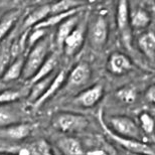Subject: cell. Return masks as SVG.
Here are the masks:
<instances>
[{"label":"cell","mask_w":155,"mask_h":155,"mask_svg":"<svg viewBox=\"0 0 155 155\" xmlns=\"http://www.w3.org/2000/svg\"><path fill=\"white\" fill-rule=\"evenodd\" d=\"M48 49L49 38H45V36L31 46L26 58L24 60V67L22 75H21L24 80L32 79L48 58Z\"/></svg>","instance_id":"obj_1"},{"label":"cell","mask_w":155,"mask_h":155,"mask_svg":"<svg viewBox=\"0 0 155 155\" xmlns=\"http://www.w3.org/2000/svg\"><path fill=\"white\" fill-rule=\"evenodd\" d=\"M108 128L120 137L132 139V140L141 141L142 134L141 129L135 123V121L127 116H112L108 118Z\"/></svg>","instance_id":"obj_2"},{"label":"cell","mask_w":155,"mask_h":155,"mask_svg":"<svg viewBox=\"0 0 155 155\" xmlns=\"http://www.w3.org/2000/svg\"><path fill=\"white\" fill-rule=\"evenodd\" d=\"M99 121H100L102 128L104 129V131L108 135V137H110L113 141H115L117 144H119L120 146L125 148L130 153L154 155V149L151 145L144 143V142H141V141H136V140H132V139L120 137V136L116 135L115 133L111 131V130L108 128V126L106 125V122H105V120L103 118L102 111H100V113H99Z\"/></svg>","instance_id":"obj_3"},{"label":"cell","mask_w":155,"mask_h":155,"mask_svg":"<svg viewBox=\"0 0 155 155\" xmlns=\"http://www.w3.org/2000/svg\"><path fill=\"white\" fill-rule=\"evenodd\" d=\"M54 125L63 132H80L88 126V120L83 115L71 112L58 113L54 118Z\"/></svg>","instance_id":"obj_4"},{"label":"cell","mask_w":155,"mask_h":155,"mask_svg":"<svg viewBox=\"0 0 155 155\" xmlns=\"http://www.w3.org/2000/svg\"><path fill=\"white\" fill-rule=\"evenodd\" d=\"M91 45L95 49H100L107 43L108 40V22L104 15H97L91 22L87 29Z\"/></svg>","instance_id":"obj_5"},{"label":"cell","mask_w":155,"mask_h":155,"mask_svg":"<svg viewBox=\"0 0 155 155\" xmlns=\"http://www.w3.org/2000/svg\"><path fill=\"white\" fill-rule=\"evenodd\" d=\"M117 27L120 33L123 45L127 48H131L132 32L130 25V15H129V4L126 0H121L117 6Z\"/></svg>","instance_id":"obj_6"},{"label":"cell","mask_w":155,"mask_h":155,"mask_svg":"<svg viewBox=\"0 0 155 155\" xmlns=\"http://www.w3.org/2000/svg\"><path fill=\"white\" fill-rule=\"evenodd\" d=\"M87 31L86 22H79L75 29L70 33L69 36L64 39L63 48L66 55L73 57L80 51L81 48L84 45L85 35Z\"/></svg>","instance_id":"obj_7"},{"label":"cell","mask_w":155,"mask_h":155,"mask_svg":"<svg viewBox=\"0 0 155 155\" xmlns=\"http://www.w3.org/2000/svg\"><path fill=\"white\" fill-rule=\"evenodd\" d=\"M92 76L91 69L87 63H80L71 71L69 77L67 78V87L69 89L80 88L85 86L89 82Z\"/></svg>","instance_id":"obj_8"},{"label":"cell","mask_w":155,"mask_h":155,"mask_svg":"<svg viewBox=\"0 0 155 155\" xmlns=\"http://www.w3.org/2000/svg\"><path fill=\"white\" fill-rule=\"evenodd\" d=\"M104 95V88L101 84H96L77 96L75 102L85 108L94 107Z\"/></svg>","instance_id":"obj_9"},{"label":"cell","mask_w":155,"mask_h":155,"mask_svg":"<svg viewBox=\"0 0 155 155\" xmlns=\"http://www.w3.org/2000/svg\"><path fill=\"white\" fill-rule=\"evenodd\" d=\"M32 126L28 123H18L0 128V137L10 140H22L30 135Z\"/></svg>","instance_id":"obj_10"},{"label":"cell","mask_w":155,"mask_h":155,"mask_svg":"<svg viewBox=\"0 0 155 155\" xmlns=\"http://www.w3.org/2000/svg\"><path fill=\"white\" fill-rule=\"evenodd\" d=\"M110 72L114 75H123L132 69V61L122 52H113L108 61Z\"/></svg>","instance_id":"obj_11"},{"label":"cell","mask_w":155,"mask_h":155,"mask_svg":"<svg viewBox=\"0 0 155 155\" xmlns=\"http://www.w3.org/2000/svg\"><path fill=\"white\" fill-rule=\"evenodd\" d=\"M66 80H67V75H66V72H64V71H61L60 73H58L57 75L54 77L51 83L49 84V86L48 87L46 91L43 93V95L38 99V101L33 103V106L35 108H38L41 106L43 103H45L49 98L52 97V96H54L55 93L63 87L64 82H66Z\"/></svg>","instance_id":"obj_12"},{"label":"cell","mask_w":155,"mask_h":155,"mask_svg":"<svg viewBox=\"0 0 155 155\" xmlns=\"http://www.w3.org/2000/svg\"><path fill=\"white\" fill-rule=\"evenodd\" d=\"M79 23V16L78 14L72 15V16L68 17L67 19L61 21L58 25V32H57V43L60 48H63L64 41L71 32L75 29V27Z\"/></svg>","instance_id":"obj_13"},{"label":"cell","mask_w":155,"mask_h":155,"mask_svg":"<svg viewBox=\"0 0 155 155\" xmlns=\"http://www.w3.org/2000/svg\"><path fill=\"white\" fill-rule=\"evenodd\" d=\"M21 113L10 105H3L0 107V128L14 124L21 123Z\"/></svg>","instance_id":"obj_14"},{"label":"cell","mask_w":155,"mask_h":155,"mask_svg":"<svg viewBox=\"0 0 155 155\" xmlns=\"http://www.w3.org/2000/svg\"><path fill=\"white\" fill-rule=\"evenodd\" d=\"M17 155H54L48 143L45 140H38L18 149Z\"/></svg>","instance_id":"obj_15"},{"label":"cell","mask_w":155,"mask_h":155,"mask_svg":"<svg viewBox=\"0 0 155 155\" xmlns=\"http://www.w3.org/2000/svg\"><path fill=\"white\" fill-rule=\"evenodd\" d=\"M24 60H25V58L22 57V55H19L16 58H14L12 63L7 66V68L3 72L2 80L4 82H9V81H13L20 78L22 75L24 67Z\"/></svg>","instance_id":"obj_16"},{"label":"cell","mask_w":155,"mask_h":155,"mask_svg":"<svg viewBox=\"0 0 155 155\" xmlns=\"http://www.w3.org/2000/svg\"><path fill=\"white\" fill-rule=\"evenodd\" d=\"M58 147L64 155H84L79 140L73 137H63L58 141Z\"/></svg>","instance_id":"obj_17"},{"label":"cell","mask_w":155,"mask_h":155,"mask_svg":"<svg viewBox=\"0 0 155 155\" xmlns=\"http://www.w3.org/2000/svg\"><path fill=\"white\" fill-rule=\"evenodd\" d=\"M49 10H51V4H45L39 6L35 10L31 11L26 17L25 21H24L23 27L24 28H29V27L38 25V23L45 20L46 17L49 15Z\"/></svg>","instance_id":"obj_18"},{"label":"cell","mask_w":155,"mask_h":155,"mask_svg":"<svg viewBox=\"0 0 155 155\" xmlns=\"http://www.w3.org/2000/svg\"><path fill=\"white\" fill-rule=\"evenodd\" d=\"M58 63V57L54 54L48 55V57L46 58V60L45 61V63L41 64V67H40L38 72H36L35 75L30 80L31 84L45 79V78L48 77L49 75H51V73L54 72V69L57 68Z\"/></svg>","instance_id":"obj_19"},{"label":"cell","mask_w":155,"mask_h":155,"mask_svg":"<svg viewBox=\"0 0 155 155\" xmlns=\"http://www.w3.org/2000/svg\"><path fill=\"white\" fill-rule=\"evenodd\" d=\"M138 45L141 51L147 57V58L153 61L155 55V36L153 32L148 31L143 33L138 38Z\"/></svg>","instance_id":"obj_20"},{"label":"cell","mask_w":155,"mask_h":155,"mask_svg":"<svg viewBox=\"0 0 155 155\" xmlns=\"http://www.w3.org/2000/svg\"><path fill=\"white\" fill-rule=\"evenodd\" d=\"M150 23V15L149 13L142 8H138L132 12L130 16V25L131 28L135 29H143L149 25Z\"/></svg>","instance_id":"obj_21"},{"label":"cell","mask_w":155,"mask_h":155,"mask_svg":"<svg viewBox=\"0 0 155 155\" xmlns=\"http://www.w3.org/2000/svg\"><path fill=\"white\" fill-rule=\"evenodd\" d=\"M79 10H80V9H74V10L66 12V13L51 14V15H48V16L46 17L45 20H42L41 22L38 24V25H35V27H33V28H35V29H46L48 27L57 25V24H60L61 21H64V19H67L68 17L77 14Z\"/></svg>","instance_id":"obj_22"},{"label":"cell","mask_w":155,"mask_h":155,"mask_svg":"<svg viewBox=\"0 0 155 155\" xmlns=\"http://www.w3.org/2000/svg\"><path fill=\"white\" fill-rule=\"evenodd\" d=\"M54 76L49 75L48 77L45 78V79L33 83L31 90H30V93L28 95V101L31 102V103H35V102L38 101L43 95V93L46 91L48 87L49 86V84L51 83L52 79H54Z\"/></svg>","instance_id":"obj_23"},{"label":"cell","mask_w":155,"mask_h":155,"mask_svg":"<svg viewBox=\"0 0 155 155\" xmlns=\"http://www.w3.org/2000/svg\"><path fill=\"white\" fill-rule=\"evenodd\" d=\"M18 14H19V12L17 10H12L4 14V16L1 18V20H0V41L6 38V35L12 29V27L15 25L18 18Z\"/></svg>","instance_id":"obj_24"},{"label":"cell","mask_w":155,"mask_h":155,"mask_svg":"<svg viewBox=\"0 0 155 155\" xmlns=\"http://www.w3.org/2000/svg\"><path fill=\"white\" fill-rule=\"evenodd\" d=\"M84 5L82 1H74V0H64V1H58L51 4V10H49V15L51 14H61L66 13L74 9H80Z\"/></svg>","instance_id":"obj_25"},{"label":"cell","mask_w":155,"mask_h":155,"mask_svg":"<svg viewBox=\"0 0 155 155\" xmlns=\"http://www.w3.org/2000/svg\"><path fill=\"white\" fill-rule=\"evenodd\" d=\"M117 96L124 103L132 104L136 101L137 93H136V90L133 87H125V88L120 89L117 92Z\"/></svg>","instance_id":"obj_26"},{"label":"cell","mask_w":155,"mask_h":155,"mask_svg":"<svg viewBox=\"0 0 155 155\" xmlns=\"http://www.w3.org/2000/svg\"><path fill=\"white\" fill-rule=\"evenodd\" d=\"M20 98V93L15 90H4L0 92V104L7 105L9 103H13Z\"/></svg>","instance_id":"obj_27"},{"label":"cell","mask_w":155,"mask_h":155,"mask_svg":"<svg viewBox=\"0 0 155 155\" xmlns=\"http://www.w3.org/2000/svg\"><path fill=\"white\" fill-rule=\"evenodd\" d=\"M140 124H141V131H144L146 134H152L154 121L148 113H142L140 115Z\"/></svg>","instance_id":"obj_28"},{"label":"cell","mask_w":155,"mask_h":155,"mask_svg":"<svg viewBox=\"0 0 155 155\" xmlns=\"http://www.w3.org/2000/svg\"><path fill=\"white\" fill-rule=\"evenodd\" d=\"M10 58V45L5 46V48H3V49H0V73L3 74V72L7 68Z\"/></svg>","instance_id":"obj_29"},{"label":"cell","mask_w":155,"mask_h":155,"mask_svg":"<svg viewBox=\"0 0 155 155\" xmlns=\"http://www.w3.org/2000/svg\"><path fill=\"white\" fill-rule=\"evenodd\" d=\"M45 29H35L33 28V31L30 35H28V42L29 45L32 46L36 41H38L40 38H42L45 36Z\"/></svg>","instance_id":"obj_30"},{"label":"cell","mask_w":155,"mask_h":155,"mask_svg":"<svg viewBox=\"0 0 155 155\" xmlns=\"http://www.w3.org/2000/svg\"><path fill=\"white\" fill-rule=\"evenodd\" d=\"M146 99L149 103L153 104L154 101H155V88L154 86H150L149 88L147 89V92H146Z\"/></svg>","instance_id":"obj_31"},{"label":"cell","mask_w":155,"mask_h":155,"mask_svg":"<svg viewBox=\"0 0 155 155\" xmlns=\"http://www.w3.org/2000/svg\"><path fill=\"white\" fill-rule=\"evenodd\" d=\"M89 155H107L104 151H101V150H95V151H92V152H89Z\"/></svg>","instance_id":"obj_32"},{"label":"cell","mask_w":155,"mask_h":155,"mask_svg":"<svg viewBox=\"0 0 155 155\" xmlns=\"http://www.w3.org/2000/svg\"><path fill=\"white\" fill-rule=\"evenodd\" d=\"M130 155H145V154H140V153H130Z\"/></svg>","instance_id":"obj_33"},{"label":"cell","mask_w":155,"mask_h":155,"mask_svg":"<svg viewBox=\"0 0 155 155\" xmlns=\"http://www.w3.org/2000/svg\"><path fill=\"white\" fill-rule=\"evenodd\" d=\"M2 155H14V154H2Z\"/></svg>","instance_id":"obj_34"},{"label":"cell","mask_w":155,"mask_h":155,"mask_svg":"<svg viewBox=\"0 0 155 155\" xmlns=\"http://www.w3.org/2000/svg\"><path fill=\"white\" fill-rule=\"evenodd\" d=\"M0 5H1V2H0Z\"/></svg>","instance_id":"obj_35"}]
</instances>
